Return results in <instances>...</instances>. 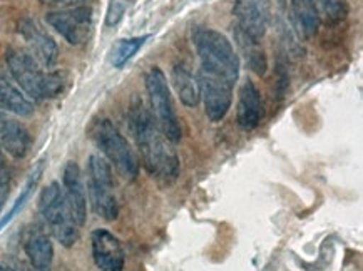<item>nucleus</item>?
Instances as JSON below:
<instances>
[{"label":"nucleus","instance_id":"obj_8","mask_svg":"<svg viewBox=\"0 0 363 271\" xmlns=\"http://www.w3.org/2000/svg\"><path fill=\"white\" fill-rule=\"evenodd\" d=\"M45 22L62 37L67 44L82 45L89 40L94 27L92 9L86 6L59 9L45 16Z\"/></svg>","mask_w":363,"mask_h":271},{"label":"nucleus","instance_id":"obj_13","mask_svg":"<svg viewBox=\"0 0 363 271\" xmlns=\"http://www.w3.org/2000/svg\"><path fill=\"white\" fill-rule=\"evenodd\" d=\"M62 193L66 198V203L74 221L79 228L86 224L87 219V196H86V186L82 181L81 167L77 162L69 161L62 172Z\"/></svg>","mask_w":363,"mask_h":271},{"label":"nucleus","instance_id":"obj_16","mask_svg":"<svg viewBox=\"0 0 363 271\" xmlns=\"http://www.w3.org/2000/svg\"><path fill=\"white\" fill-rule=\"evenodd\" d=\"M24 251L34 271H52L54 245L48 233L34 226L24 236Z\"/></svg>","mask_w":363,"mask_h":271},{"label":"nucleus","instance_id":"obj_15","mask_svg":"<svg viewBox=\"0 0 363 271\" xmlns=\"http://www.w3.org/2000/svg\"><path fill=\"white\" fill-rule=\"evenodd\" d=\"M263 119V101L259 89L250 79H246L238 92V106H236V121L245 131H253Z\"/></svg>","mask_w":363,"mask_h":271},{"label":"nucleus","instance_id":"obj_20","mask_svg":"<svg viewBox=\"0 0 363 271\" xmlns=\"http://www.w3.org/2000/svg\"><path fill=\"white\" fill-rule=\"evenodd\" d=\"M291 12L295 17L298 27H300L301 34L306 39L316 35L320 29V18L318 11H316L315 0H291Z\"/></svg>","mask_w":363,"mask_h":271},{"label":"nucleus","instance_id":"obj_10","mask_svg":"<svg viewBox=\"0 0 363 271\" xmlns=\"http://www.w3.org/2000/svg\"><path fill=\"white\" fill-rule=\"evenodd\" d=\"M198 84L208 119L213 123H220L226 118L228 111L231 109L235 86L201 72H198Z\"/></svg>","mask_w":363,"mask_h":271},{"label":"nucleus","instance_id":"obj_26","mask_svg":"<svg viewBox=\"0 0 363 271\" xmlns=\"http://www.w3.org/2000/svg\"><path fill=\"white\" fill-rule=\"evenodd\" d=\"M0 271H32L29 266L21 263V261H2L0 263Z\"/></svg>","mask_w":363,"mask_h":271},{"label":"nucleus","instance_id":"obj_17","mask_svg":"<svg viewBox=\"0 0 363 271\" xmlns=\"http://www.w3.org/2000/svg\"><path fill=\"white\" fill-rule=\"evenodd\" d=\"M0 109L21 118H30L34 114L32 101L12 82L4 69H0Z\"/></svg>","mask_w":363,"mask_h":271},{"label":"nucleus","instance_id":"obj_19","mask_svg":"<svg viewBox=\"0 0 363 271\" xmlns=\"http://www.w3.org/2000/svg\"><path fill=\"white\" fill-rule=\"evenodd\" d=\"M171 81H173L174 91L178 94L181 104L194 109L201 102L199 94L198 79L191 74V71L184 64H176L171 71Z\"/></svg>","mask_w":363,"mask_h":271},{"label":"nucleus","instance_id":"obj_27","mask_svg":"<svg viewBox=\"0 0 363 271\" xmlns=\"http://www.w3.org/2000/svg\"><path fill=\"white\" fill-rule=\"evenodd\" d=\"M40 2L48 4V6L67 9V7H77V6H81V4L86 2V0H40Z\"/></svg>","mask_w":363,"mask_h":271},{"label":"nucleus","instance_id":"obj_23","mask_svg":"<svg viewBox=\"0 0 363 271\" xmlns=\"http://www.w3.org/2000/svg\"><path fill=\"white\" fill-rule=\"evenodd\" d=\"M315 4L320 18L325 17V21L330 26L340 24L348 13L345 0H315Z\"/></svg>","mask_w":363,"mask_h":271},{"label":"nucleus","instance_id":"obj_2","mask_svg":"<svg viewBox=\"0 0 363 271\" xmlns=\"http://www.w3.org/2000/svg\"><path fill=\"white\" fill-rule=\"evenodd\" d=\"M193 40L201 62L199 72L236 86L240 79V57L230 39L221 32L203 27L194 32Z\"/></svg>","mask_w":363,"mask_h":271},{"label":"nucleus","instance_id":"obj_1","mask_svg":"<svg viewBox=\"0 0 363 271\" xmlns=\"http://www.w3.org/2000/svg\"><path fill=\"white\" fill-rule=\"evenodd\" d=\"M128 121L146 171L164 183L174 181L179 175L178 153L161 133L152 114L138 96H133L129 102Z\"/></svg>","mask_w":363,"mask_h":271},{"label":"nucleus","instance_id":"obj_22","mask_svg":"<svg viewBox=\"0 0 363 271\" xmlns=\"http://www.w3.org/2000/svg\"><path fill=\"white\" fill-rule=\"evenodd\" d=\"M147 39L149 34H144L139 37H129V39H121L116 42L113 50H111V64H113L116 69H123L124 65L138 54V50L146 44Z\"/></svg>","mask_w":363,"mask_h":271},{"label":"nucleus","instance_id":"obj_25","mask_svg":"<svg viewBox=\"0 0 363 271\" xmlns=\"http://www.w3.org/2000/svg\"><path fill=\"white\" fill-rule=\"evenodd\" d=\"M9 183H11V170H9L7 160L4 156L2 148H0V189L7 188Z\"/></svg>","mask_w":363,"mask_h":271},{"label":"nucleus","instance_id":"obj_6","mask_svg":"<svg viewBox=\"0 0 363 271\" xmlns=\"http://www.w3.org/2000/svg\"><path fill=\"white\" fill-rule=\"evenodd\" d=\"M87 194L92 209L106 221H114L119 216V203L111 165L102 156L92 154L87 162Z\"/></svg>","mask_w":363,"mask_h":271},{"label":"nucleus","instance_id":"obj_5","mask_svg":"<svg viewBox=\"0 0 363 271\" xmlns=\"http://www.w3.org/2000/svg\"><path fill=\"white\" fill-rule=\"evenodd\" d=\"M39 211L45 226L60 245L71 248L79 240V226L74 221L71 209L64 198L62 186L50 183L40 193Z\"/></svg>","mask_w":363,"mask_h":271},{"label":"nucleus","instance_id":"obj_3","mask_svg":"<svg viewBox=\"0 0 363 271\" xmlns=\"http://www.w3.org/2000/svg\"><path fill=\"white\" fill-rule=\"evenodd\" d=\"M6 62L13 81L30 99H52V97H57L62 92L64 77L59 72L44 71L45 67H42L26 50L16 48L7 49Z\"/></svg>","mask_w":363,"mask_h":271},{"label":"nucleus","instance_id":"obj_18","mask_svg":"<svg viewBox=\"0 0 363 271\" xmlns=\"http://www.w3.org/2000/svg\"><path fill=\"white\" fill-rule=\"evenodd\" d=\"M233 35H235L236 45H238L241 55L245 57V62L250 67V71L258 74V76H264L268 71V59L263 48L259 45V40L250 37L236 26L233 29Z\"/></svg>","mask_w":363,"mask_h":271},{"label":"nucleus","instance_id":"obj_12","mask_svg":"<svg viewBox=\"0 0 363 271\" xmlns=\"http://www.w3.org/2000/svg\"><path fill=\"white\" fill-rule=\"evenodd\" d=\"M92 260L101 271H123L125 255L123 245L109 230L97 228L91 235Z\"/></svg>","mask_w":363,"mask_h":271},{"label":"nucleus","instance_id":"obj_11","mask_svg":"<svg viewBox=\"0 0 363 271\" xmlns=\"http://www.w3.org/2000/svg\"><path fill=\"white\" fill-rule=\"evenodd\" d=\"M233 16L236 18V27L253 39L262 40L272 16L269 0H235Z\"/></svg>","mask_w":363,"mask_h":271},{"label":"nucleus","instance_id":"obj_4","mask_svg":"<svg viewBox=\"0 0 363 271\" xmlns=\"http://www.w3.org/2000/svg\"><path fill=\"white\" fill-rule=\"evenodd\" d=\"M96 146L104 154V160L116 167L124 179L133 181L139 175V162L131 144L109 119H97L91 128Z\"/></svg>","mask_w":363,"mask_h":271},{"label":"nucleus","instance_id":"obj_24","mask_svg":"<svg viewBox=\"0 0 363 271\" xmlns=\"http://www.w3.org/2000/svg\"><path fill=\"white\" fill-rule=\"evenodd\" d=\"M128 11V2L125 0H111L106 12V26L116 27L123 21L124 13Z\"/></svg>","mask_w":363,"mask_h":271},{"label":"nucleus","instance_id":"obj_21","mask_svg":"<svg viewBox=\"0 0 363 271\" xmlns=\"http://www.w3.org/2000/svg\"><path fill=\"white\" fill-rule=\"evenodd\" d=\"M42 171H44V161H40L39 165H37V166L34 167V171H32L30 175H29V177H27V181H26L24 188H22L21 194H18V198L16 199V203L12 204V208L9 209L6 216H4L2 219H0V231H2L4 228H6L7 224L11 223L12 219L16 218L17 214L22 211V208L26 206L27 201L30 199V196H32V193H34V189H35L37 183H39V179H40V176H42Z\"/></svg>","mask_w":363,"mask_h":271},{"label":"nucleus","instance_id":"obj_9","mask_svg":"<svg viewBox=\"0 0 363 271\" xmlns=\"http://www.w3.org/2000/svg\"><path fill=\"white\" fill-rule=\"evenodd\" d=\"M17 31L30 50V55L39 62L42 67L50 69L57 64L59 60V48L57 42L52 35L42 27L39 22L32 17H24L18 21Z\"/></svg>","mask_w":363,"mask_h":271},{"label":"nucleus","instance_id":"obj_7","mask_svg":"<svg viewBox=\"0 0 363 271\" xmlns=\"http://www.w3.org/2000/svg\"><path fill=\"white\" fill-rule=\"evenodd\" d=\"M146 91L149 102H151L152 118L160 126L161 133L166 136L169 143L181 141L183 131H181L178 114L174 111L169 84L160 67L149 69L146 74Z\"/></svg>","mask_w":363,"mask_h":271},{"label":"nucleus","instance_id":"obj_14","mask_svg":"<svg viewBox=\"0 0 363 271\" xmlns=\"http://www.w3.org/2000/svg\"><path fill=\"white\" fill-rule=\"evenodd\" d=\"M0 148L16 160H24L32 148L29 129L4 109H0Z\"/></svg>","mask_w":363,"mask_h":271}]
</instances>
